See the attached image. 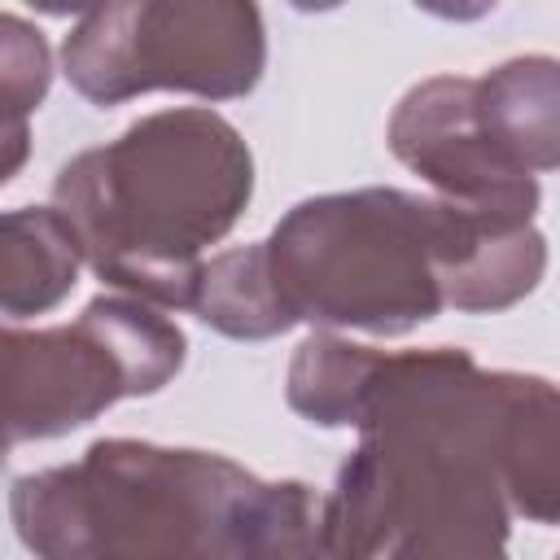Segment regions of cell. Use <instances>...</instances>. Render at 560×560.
Here are the masks:
<instances>
[{"instance_id":"6da1fadb","label":"cell","mask_w":560,"mask_h":560,"mask_svg":"<svg viewBox=\"0 0 560 560\" xmlns=\"http://www.w3.org/2000/svg\"><path fill=\"white\" fill-rule=\"evenodd\" d=\"M359 446L319 499V551L350 560H490L512 516H560V398L547 376L477 368L459 346L372 350Z\"/></svg>"},{"instance_id":"9c48e42d","label":"cell","mask_w":560,"mask_h":560,"mask_svg":"<svg viewBox=\"0 0 560 560\" xmlns=\"http://www.w3.org/2000/svg\"><path fill=\"white\" fill-rule=\"evenodd\" d=\"M79 241L57 206H18L0 214V319L57 311L79 284Z\"/></svg>"},{"instance_id":"30bf717a","label":"cell","mask_w":560,"mask_h":560,"mask_svg":"<svg viewBox=\"0 0 560 560\" xmlns=\"http://www.w3.org/2000/svg\"><path fill=\"white\" fill-rule=\"evenodd\" d=\"M188 311L206 328H214L232 341H267V337H280L293 328V319L284 315V306L271 289L262 241L232 245V249L206 258L192 280Z\"/></svg>"},{"instance_id":"5b68a950","label":"cell","mask_w":560,"mask_h":560,"mask_svg":"<svg viewBox=\"0 0 560 560\" xmlns=\"http://www.w3.org/2000/svg\"><path fill=\"white\" fill-rule=\"evenodd\" d=\"M184 359V328L131 293H101L70 324L0 328V459L22 442L61 438L122 398L158 394Z\"/></svg>"},{"instance_id":"2e32d148","label":"cell","mask_w":560,"mask_h":560,"mask_svg":"<svg viewBox=\"0 0 560 560\" xmlns=\"http://www.w3.org/2000/svg\"><path fill=\"white\" fill-rule=\"evenodd\" d=\"M0 468H4V459H0Z\"/></svg>"},{"instance_id":"7c38bea8","label":"cell","mask_w":560,"mask_h":560,"mask_svg":"<svg viewBox=\"0 0 560 560\" xmlns=\"http://www.w3.org/2000/svg\"><path fill=\"white\" fill-rule=\"evenodd\" d=\"M31 158V109L0 92V188L26 166Z\"/></svg>"},{"instance_id":"5bb4252c","label":"cell","mask_w":560,"mask_h":560,"mask_svg":"<svg viewBox=\"0 0 560 560\" xmlns=\"http://www.w3.org/2000/svg\"><path fill=\"white\" fill-rule=\"evenodd\" d=\"M35 13H44V18H83L92 4H101V0H26Z\"/></svg>"},{"instance_id":"9a60e30c","label":"cell","mask_w":560,"mask_h":560,"mask_svg":"<svg viewBox=\"0 0 560 560\" xmlns=\"http://www.w3.org/2000/svg\"><path fill=\"white\" fill-rule=\"evenodd\" d=\"M341 4L346 0H289V9H298V13H332Z\"/></svg>"},{"instance_id":"52a82bcc","label":"cell","mask_w":560,"mask_h":560,"mask_svg":"<svg viewBox=\"0 0 560 560\" xmlns=\"http://www.w3.org/2000/svg\"><path fill=\"white\" fill-rule=\"evenodd\" d=\"M385 144L446 201L525 219L538 214V175L508 162L472 114V74H433L407 88L389 114Z\"/></svg>"},{"instance_id":"8992f818","label":"cell","mask_w":560,"mask_h":560,"mask_svg":"<svg viewBox=\"0 0 560 560\" xmlns=\"http://www.w3.org/2000/svg\"><path fill=\"white\" fill-rule=\"evenodd\" d=\"M262 70L258 0H101L61 44V74L101 109L149 92L241 101Z\"/></svg>"},{"instance_id":"4fadbf2b","label":"cell","mask_w":560,"mask_h":560,"mask_svg":"<svg viewBox=\"0 0 560 560\" xmlns=\"http://www.w3.org/2000/svg\"><path fill=\"white\" fill-rule=\"evenodd\" d=\"M416 9H424L429 18H442V22H477L486 13H494L499 0H411Z\"/></svg>"},{"instance_id":"277c9868","label":"cell","mask_w":560,"mask_h":560,"mask_svg":"<svg viewBox=\"0 0 560 560\" xmlns=\"http://www.w3.org/2000/svg\"><path fill=\"white\" fill-rule=\"evenodd\" d=\"M249 197L254 153L210 105L144 114L52 179L83 267L162 311H188L201 254L236 228Z\"/></svg>"},{"instance_id":"ba28073f","label":"cell","mask_w":560,"mask_h":560,"mask_svg":"<svg viewBox=\"0 0 560 560\" xmlns=\"http://www.w3.org/2000/svg\"><path fill=\"white\" fill-rule=\"evenodd\" d=\"M472 114L490 144L521 171L560 166V66L547 52L512 57L472 79Z\"/></svg>"},{"instance_id":"3957f363","label":"cell","mask_w":560,"mask_h":560,"mask_svg":"<svg viewBox=\"0 0 560 560\" xmlns=\"http://www.w3.org/2000/svg\"><path fill=\"white\" fill-rule=\"evenodd\" d=\"M319 490L245 464L136 438H101L74 464L13 481L9 516L44 560H306Z\"/></svg>"},{"instance_id":"8fae6325","label":"cell","mask_w":560,"mask_h":560,"mask_svg":"<svg viewBox=\"0 0 560 560\" xmlns=\"http://www.w3.org/2000/svg\"><path fill=\"white\" fill-rule=\"evenodd\" d=\"M48 88H52V48L44 31L26 18L0 13V92L35 114Z\"/></svg>"},{"instance_id":"7a4b0ae2","label":"cell","mask_w":560,"mask_h":560,"mask_svg":"<svg viewBox=\"0 0 560 560\" xmlns=\"http://www.w3.org/2000/svg\"><path fill=\"white\" fill-rule=\"evenodd\" d=\"M262 258L293 324L407 337L442 311L494 315L529 298L547 236L525 214L372 184L298 201Z\"/></svg>"}]
</instances>
